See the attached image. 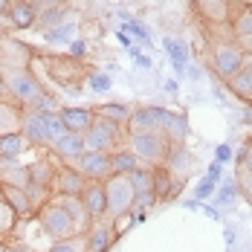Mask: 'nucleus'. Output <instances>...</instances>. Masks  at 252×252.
<instances>
[{"label":"nucleus","mask_w":252,"mask_h":252,"mask_svg":"<svg viewBox=\"0 0 252 252\" xmlns=\"http://www.w3.org/2000/svg\"><path fill=\"white\" fill-rule=\"evenodd\" d=\"M73 32H76V24H64L61 26H52V29H47V41H70L73 38Z\"/></svg>","instance_id":"37"},{"label":"nucleus","mask_w":252,"mask_h":252,"mask_svg":"<svg viewBox=\"0 0 252 252\" xmlns=\"http://www.w3.org/2000/svg\"><path fill=\"white\" fill-rule=\"evenodd\" d=\"M29 3H32L38 12H44V9H52V6H61L64 0H29Z\"/></svg>","instance_id":"44"},{"label":"nucleus","mask_w":252,"mask_h":252,"mask_svg":"<svg viewBox=\"0 0 252 252\" xmlns=\"http://www.w3.org/2000/svg\"><path fill=\"white\" fill-rule=\"evenodd\" d=\"M84 238H87V252H110L119 232H116L110 218H96V220H90Z\"/></svg>","instance_id":"8"},{"label":"nucleus","mask_w":252,"mask_h":252,"mask_svg":"<svg viewBox=\"0 0 252 252\" xmlns=\"http://www.w3.org/2000/svg\"><path fill=\"white\" fill-rule=\"evenodd\" d=\"M78 200H81V206L87 209L90 220L104 218V212H107V200H104V183H101V180H87V186L81 189Z\"/></svg>","instance_id":"13"},{"label":"nucleus","mask_w":252,"mask_h":252,"mask_svg":"<svg viewBox=\"0 0 252 252\" xmlns=\"http://www.w3.org/2000/svg\"><path fill=\"white\" fill-rule=\"evenodd\" d=\"M64 6H52V9H44V12H38V21L47 26V29H52L55 24H64Z\"/></svg>","instance_id":"36"},{"label":"nucleus","mask_w":252,"mask_h":252,"mask_svg":"<svg viewBox=\"0 0 252 252\" xmlns=\"http://www.w3.org/2000/svg\"><path fill=\"white\" fill-rule=\"evenodd\" d=\"M0 186L26 189L29 186V168L21 159H0Z\"/></svg>","instance_id":"15"},{"label":"nucleus","mask_w":252,"mask_h":252,"mask_svg":"<svg viewBox=\"0 0 252 252\" xmlns=\"http://www.w3.org/2000/svg\"><path fill=\"white\" fill-rule=\"evenodd\" d=\"M133 186H130V180L125 174H110L104 180V200H107V212H104V218H110V220H122L130 215V209H133Z\"/></svg>","instance_id":"4"},{"label":"nucleus","mask_w":252,"mask_h":252,"mask_svg":"<svg viewBox=\"0 0 252 252\" xmlns=\"http://www.w3.org/2000/svg\"><path fill=\"white\" fill-rule=\"evenodd\" d=\"M15 29H29L32 24H38V9L29 0H12V9L6 15Z\"/></svg>","instance_id":"21"},{"label":"nucleus","mask_w":252,"mask_h":252,"mask_svg":"<svg viewBox=\"0 0 252 252\" xmlns=\"http://www.w3.org/2000/svg\"><path fill=\"white\" fill-rule=\"evenodd\" d=\"M215 194V180L212 177H206V180H200V186H197V191H194V200H209Z\"/></svg>","instance_id":"38"},{"label":"nucleus","mask_w":252,"mask_h":252,"mask_svg":"<svg viewBox=\"0 0 252 252\" xmlns=\"http://www.w3.org/2000/svg\"><path fill=\"white\" fill-rule=\"evenodd\" d=\"M235 191H238V186H235V183H223V186H220V191H218V203H229Z\"/></svg>","instance_id":"40"},{"label":"nucleus","mask_w":252,"mask_h":252,"mask_svg":"<svg viewBox=\"0 0 252 252\" xmlns=\"http://www.w3.org/2000/svg\"><path fill=\"white\" fill-rule=\"evenodd\" d=\"M203 212H206V215H209V218H215V220H218V218H220V215H218V209H212V206H203Z\"/></svg>","instance_id":"51"},{"label":"nucleus","mask_w":252,"mask_h":252,"mask_svg":"<svg viewBox=\"0 0 252 252\" xmlns=\"http://www.w3.org/2000/svg\"><path fill=\"white\" fill-rule=\"evenodd\" d=\"M127 148L136 154L145 165L159 168L168 159L171 142H168V136L162 130H154V133H133V136H127Z\"/></svg>","instance_id":"3"},{"label":"nucleus","mask_w":252,"mask_h":252,"mask_svg":"<svg viewBox=\"0 0 252 252\" xmlns=\"http://www.w3.org/2000/svg\"><path fill=\"white\" fill-rule=\"evenodd\" d=\"M15 220H18V215L12 212V206L3 200V194H0V238L15 229Z\"/></svg>","instance_id":"35"},{"label":"nucleus","mask_w":252,"mask_h":252,"mask_svg":"<svg viewBox=\"0 0 252 252\" xmlns=\"http://www.w3.org/2000/svg\"><path fill=\"white\" fill-rule=\"evenodd\" d=\"M177 189H180V183H177L174 177L162 168V165H159V168H154V194H157V200H168Z\"/></svg>","instance_id":"28"},{"label":"nucleus","mask_w":252,"mask_h":252,"mask_svg":"<svg viewBox=\"0 0 252 252\" xmlns=\"http://www.w3.org/2000/svg\"><path fill=\"white\" fill-rule=\"evenodd\" d=\"M229 157H232V148L229 145H218V162H226Z\"/></svg>","instance_id":"45"},{"label":"nucleus","mask_w":252,"mask_h":252,"mask_svg":"<svg viewBox=\"0 0 252 252\" xmlns=\"http://www.w3.org/2000/svg\"><path fill=\"white\" fill-rule=\"evenodd\" d=\"M165 107H139L130 113L127 119V136L133 133H154V130H162V122H165Z\"/></svg>","instance_id":"9"},{"label":"nucleus","mask_w":252,"mask_h":252,"mask_svg":"<svg viewBox=\"0 0 252 252\" xmlns=\"http://www.w3.org/2000/svg\"><path fill=\"white\" fill-rule=\"evenodd\" d=\"M84 186H87V177L78 174L73 165H64V168H58V171H55V180H52V194H73V197H78Z\"/></svg>","instance_id":"14"},{"label":"nucleus","mask_w":252,"mask_h":252,"mask_svg":"<svg viewBox=\"0 0 252 252\" xmlns=\"http://www.w3.org/2000/svg\"><path fill=\"white\" fill-rule=\"evenodd\" d=\"M26 194H29V203H32V209H35V212H38L47 200L55 197L50 186H38V183H29V186H26Z\"/></svg>","instance_id":"32"},{"label":"nucleus","mask_w":252,"mask_h":252,"mask_svg":"<svg viewBox=\"0 0 252 252\" xmlns=\"http://www.w3.org/2000/svg\"><path fill=\"white\" fill-rule=\"evenodd\" d=\"M21 119H24V104L0 99V136L21 133Z\"/></svg>","instance_id":"18"},{"label":"nucleus","mask_w":252,"mask_h":252,"mask_svg":"<svg viewBox=\"0 0 252 252\" xmlns=\"http://www.w3.org/2000/svg\"><path fill=\"white\" fill-rule=\"evenodd\" d=\"M244 61H247V52L241 50L232 38H220V41H215L209 47V67L215 70V76L223 78V81L235 76L244 67Z\"/></svg>","instance_id":"5"},{"label":"nucleus","mask_w":252,"mask_h":252,"mask_svg":"<svg viewBox=\"0 0 252 252\" xmlns=\"http://www.w3.org/2000/svg\"><path fill=\"white\" fill-rule=\"evenodd\" d=\"M6 252H32V250L24 247V244H15V247H6Z\"/></svg>","instance_id":"49"},{"label":"nucleus","mask_w":252,"mask_h":252,"mask_svg":"<svg viewBox=\"0 0 252 252\" xmlns=\"http://www.w3.org/2000/svg\"><path fill=\"white\" fill-rule=\"evenodd\" d=\"M241 6H250L252 9V0H241Z\"/></svg>","instance_id":"53"},{"label":"nucleus","mask_w":252,"mask_h":252,"mask_svg":"<svg viewBox=\"0 0 252 252\" xmlns=\"http://www.w3.org/2000/svg\"><path fill=\"white\" fill-rule=\"evenodd\" d=\"M58 116H61V122H64L67 130H76V133H84L87 127L93 125V119H96V113L90 107H61Z\"/></svg>","instance_id":"17"},{"label":"nucleus","mask_w":252,"mask_h":252,"mask_svg":"<svg viewBox=\"0 0 252 252\" xmlns=\"http://www.w3.org/2000/svg\"><path fill=\"white\" fill-rule=\"evenodd\" d=\"M235 186H238L241 197H247V203L252 206V171H250V168L238 165V177H235Z\"/></svg>","instance_id":"34"},{"label":"nucleus","mask_w":252,"mask_h":252,"mask_svg":"<svg viewBox=\"0 0 252 252\" xmlns=\"http://www.w3.org/2000/svg\"><path fill=\"white\" fill-rule=\"evenodd\" d=\"M209 177H212L215 183L220 180V162H212V168H209Z\"/></svg>","instance_id":"47"},{"label":"nucleus","mask_w":252,"mask_h":252,"mask_svg":"<svg viewBox=\"0 0 252 252\" xmlns=\"http://www.w3.org/2000/svg\"><path fill=\"white\" fill-rule=\"evenodd\" d=\"M168 174L174 177L177 183L186 177L189 180V168H191V157L186 154V145H171V151H168V159H165V165H162Z\"/></svg>","instance_id":"19"},{"label":"nucleus","mask_w":252,"mask_h":252,"mask_svg":"<svg viewBox=\"0 0 252 252\" xmlns=\"http://www.w3.org/2000/svg\"><path fill=\"white\" fill-rule=\"evenodd\" d=\"M122 127L119 122H113V119H104V116H96L93 119V125L87 127L81 136H84V148L87 151H116L119 148V142H122Z\"/></svg>","instance_id":"6"},{"label":"nucleus","mask_w":252,"mask_h":252,"mask_svg":"<svg viewBox=\"0 0 252 252\" xmlns=\"http://www.w3.org/2000/svg\"><path fill=\"white\" fill-rule=\"evenodd\" d=\"M73 168L78 174H84L87 180H101V183L113 174L110 171V154H104V151H84L73 162Z\"/></svg>","instance_id":"10"},{"label":"nucleus","mask_w":252,"mask_h":252,"mask_svg":"<svg viewBox=\"0 0 252 252\" xmlns=\"http://www.w3.org/2000/svg\"><path fill=\"white\" fill-rule=\"evenodd\" d=\"M47 252H87V238H84V235L61 238V241H55Z\"/></svg>","instance_id":"31"},{"label":"nucleus","mask_w":252,"mask_h":252,"mask_svg":"<svg viewBox=\"0 0 252 252\" xmlns=\"http://www.w3.org/2000/svg\"><path fill=\"white\" fill-rule=\"evenodd\" d=\"M194 12L209 26H229L232 21V0H194Z\"/></svg>","instance_id":"11"},{"label":"nucleus","mask_w":252,"mask_h":252,"mask_svg":"<svg viewBox=\"0 0 252 252\" xmlns=\"http://www.w3.org/2000/svg\"><path fill=\"white\" fill-rule=\"evenodd\" d=\"M29 148L24 133H6L0 136V159H21V154Z\"/></svg>","instance_id":"27"},{"label":"nucleus","mask_w":252,"mask_h":252,"mask_svg":"<svg viewBox=\"0 0 252 252\" xmlns=\"http://www.w3.org/2000/svg\"><path fill=\"white\" fill-rule=\"evenodd\" d=\"M9 9H12V0H0V18L9 15Z\"/></svg>","instance_id":"48"},{"label":"nucleus","mask_w":252,"mask_h":252,"mask_svg":"<svg viewBox=\"0 0 252 252\" xmlns=\"http://www.w3.org/2000/svg\"><path fill=\"white\" fill-rule=\"evenodd\" d=\"M6 247H9V244H6V241H3V238H0V252H6Z\"/></svg>","instance_id":"52"},{"label":"nucleus","mask_w":252,"mask_h":252,"mask_svg":"<svg viewBox=\"0 0 252 252\" xmlns=\"http://www.w3.org/2000/svg\"><path fill=\"white\" fill-rule=\"evenodd\" d=\"M93 113H96V116H104V119H113V122H119V125H127L133 107L125 104V101H110V104H99Z\"/></svg>","instance_id":"29"},{"label":"nucleus","mask_w":252,"mask_h":252,"mask_svg":"<svg viewBox=\"0 0 252 252\" xmlns=\"http://www.w3.org/2000/svg\"><path fill=\"white\" fill-rule=\"evenodd\" d=\"M238 47H241V50L247 52V55H252V35H247L244 41H238Z\"/></svg>","instance_id":"46"},{"label":"nucleus","mask_w":252,"mask_h":252,"mask_svg":"<svg viewBox=\"0 0 252 252\" xmlns=\"http://www.w3.org/2000/svg\"><path fill=\"white\" fill-rule=\"evenodd\" d=\"M50 151L55 154L64 165H73L78 157L87 151V148H84V136H81V133H76V130H67V133H61V136L52 142Z\"/></svg>","instance_id":"12"},{"label":"nucleus","mask_w":252,"mask_h":252,"mask_svg":"<svg viewBox=\"0 0 252 252\" xmlns=\"http://www.w3.org/2000/svg\"><path fill=\"white\" fill-rule=\"evenodd\" d=\"M0 194H3V200L12 206V212L18 215V218H29L35 209H32V203H29V194H26V189H12V186H0Z\"/></svg>","instance_id":"24"},{"label":"nucleus","mask_w":252,"mask_h":252,"mask_svg":"<svg viewBox=\"0 0 252 252\" xmlns=\"http://www.w3.org/2000/svg\"><path fill=\"white\" fill-rule=\"evenodd\" d=\"M162 44H165V50L171 52V64H174L177 76H183L186 73V47L177 44V41H162Z\"/></svg>","instance_id":"33"},{"label":"nucleus","mask_w":252,"mask_h":252,"mask_svg":"<svg viewBox=\"0 0 252 252\" xmlns=\"http://www.w3.org/2000/svg\"><path fill=\"white\" fill-rule=\"evenodd\" d=\"M21 133L26 136L29 145L35 148H52V142L67 133V127L61 122L58 110H35L24 107V119H21Z\"/></svg>","instance_id":"2"},{"label":"nucleus","mask_w":252,"mask_h":252,"mask_svg":"<svg viewBox=\"0 0 252 252\" xmlns=\"http://www.w3.org/2000/svg\"><path fill=\"white\" fill-rule=\"evenodd\" d=\"M229 32H232V41H244L247 35H252V9L250 6H238V12L232 15L229 21Z\"/></svg>","instance_id":"25"},{"label":"nucleus","mask_w":252,"mask_h":252,"mask_svg":"<svg viewBox=\"0 0 252 252\" xmlns=\"http://www.w3.org/2000/svg\"><path fill=\"white\" fill-rule=\"evenodd\" d=\"M29 168V183H38V186H50L52 189V180H55V165H52V159H47V157H38L35 162H29L26 165Z\"/></svg>","instance_id":"26"},{"label":"nucleus","mask_w":252,"mask_h":252,"mask_svg":"<svg viewBox=\"0 0 252 252\" xmlns=\"http://www.w3.org/2000/svg\"><path fill=\"white\" fill-rule=\"evenodd\" d=\"M238 165H244V168L252 171V139L244 145V151H241V157H238Z\"/></svg>","instance_id":"42"},{"label":"nucleus","mask_w":252,"mask_h":252,"mask_svg":"<svg viewBox=\"0 0 252 252\" xmlns=\"http://www.w3.org/2000/svg\"><path fill=\"white\" fill-rule=\"evenodd\" d=\"M145 162L136 157V154L130 151V148H116V151H110V171L113 174H133V171H139Z\"/></svg>","instance_id":"20"},{"label":"nucleus","mask_w":252,"mask_h":252,"mask_svg":"<svg viewBox=\"0 0 252 252\" xmlns=\"http://www.w3.org/2000/svg\"><path fill=\"white\" fill-rule=\"evenodd\" d=\"M3 84L12 93V99L24 107H35V110H55V99L47 96L44 84L32 76L26 67H12L3 70Z\"/></svg>","instance_id":"1"},{"label":"nucleus","mask_w":252,"mask_h":252,"mask_svg":"<svg viewBox=\"0 0 252 252\" xmlns=\"http://www.w3.org/2000/svg\"><path fill=\"white\" fill-rule=\"evenodd\" d=\"M35 218L41 220V229L50 235L52 241L70 238V235H81V232H76V223H73V218L67 215V209L55 200V197L44 203V206L35 212Z\"/></svg>","instance_id":"7"},{"label":"nucleus","mask_w":252,"mask_h":252,"mask_svg":"<svg viewBox=\"0 0 252 252\" xmlns=\"http://www.w3.org/2000/svg\"><path fill=\"white\" fill-rule=\"evenodd\" d=\"M125 32H133L139 41H145V44H148V29H145L142 24H136V21H125Z\"/></svg>","instance_id":"39"},{"label":"nucleus","mask_w":252,"mask_h":252,"mask_svg":"<svg viewBox=\"0 0 252 252\" xmlns=\"http://www.w3.org/2000/svg\"><path fill=\"white\" fill-rule=\"evenodd\" d=\"M90 87H93V90H101V93H104V90H110V78H107V76H101V73H96V76H90Z\"/></svg>","instance_id":"41"},{"label":"nucleus","mask_w":252,"mask_h":252,"mask_svg":"<svg viewBox=\"0 0 252 252\" xmlns=\"http://www.w3.org/2000/svg\"><path fill=\"white\" fill-rule=\"evenodd\" d=\"M226 87L238 96L241 101H250L252 104V55H247L244 67L235 73L232 78H226Z\"/></svg>","instance_id":"16"},{"label":"nucleus","mask_w":252,"mask_h":252,"mask_svg":"<svg viewBox=\"0 0 252 252\" xmlns=\"http://www.w3.org/2000/svg\"><path fill=\"white\" fill-rule=\"evenodd\" d=\"M130 186H133V194H145V191H154V168L151 165H142L139 171L127 174Z\"/></svg>","instance_id":"30"},{"label":"nucleus","mask_w":252,"mask_h":252,"mask_svg":"<svg viewBox=\"0 0 252 252\" xmlns=\"http://www.w3.org/2000/svg\"><path fill=\"white\" fill-rule=\"evenodd\" d=\"M130 55H133V61H136L139 67H145V70L151 67V58H148L145 52H139V50H133V47H130Z\"/></svg>","instance_id":"43"},{"label":"nucleus","mask_w":252,"mask_h":252,"mask_svg":"<svg viewBox=\"0 0 252 252\" xmlns=\"http://www.w3.org/2000/svg\"><path fill=\"white\" fill-rule=\"evenodd\" d=\"M55 200L61 203L64 209H67V215L73 218V223H76V232H87V226H90V215H87V209L81 206V200L78 197H73V194H55Z\"/></svg>","instance_id":"22"},{"label":"nucleus","mask_w":252,"mask_h":252,"mask_svg":"<svg viewBox=\"0 0 252 252\" xmlns=\"http://www.w3.org/2000/svg\"><path fill=\"white\" fill-rule=\"evenodd\" d=\"M162 133L168 136L171 145H186V139H189V122H186V116L168 110L165 113V122H162Z\"/></svg>","instance_id":"23"},{"label":"nucleus","mask_w":252,"mask_h":252,"mask_svg":"<svg viewBox=\"0 0 252 252\" xmlns=\"http://www.w3.org/2000/svg\"><path fill=\"white\" fill-rule=\"evenodd\" d=\"M116 38H119V44L130 47V38H127V32H125V29H122V32H116Z\"/></svg>","instance_id":"50"}]
</instances>
